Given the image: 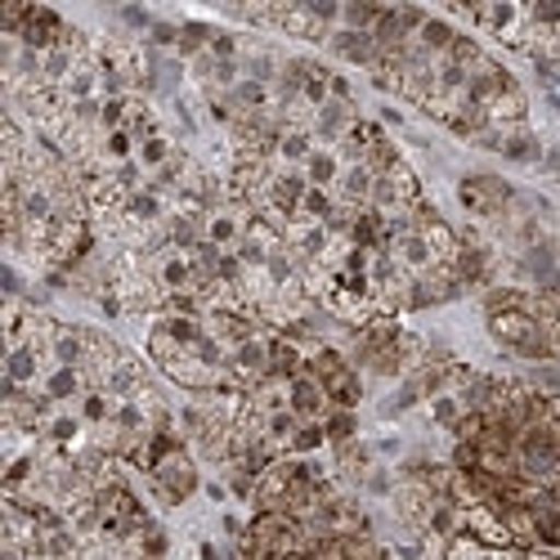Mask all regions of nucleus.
<instances>
[{
	"mask_svg": "<svg viewBox=\"0 0 560 560\" xmlns=\"http://www.w3.org/2000/svg\"><path fill=\"white\" fill-rule=\"evenodd\" d=\"M462 32H453V23H444V19H427L422 23V32H417V45L431 55V59H444L448 50H453V40H457Z\"/></svg>",
	"mask_w": 560,
	"mask_h": 560,
	"instance_id": "obj_15",
	"label": "nucleus"
},
{
	"mask_svg": "<svg viewBox=\"0 0 560 560\" xmlns=\"http://www.w3.org/2000/svg\"><path fill=\"white\" fill-rule=\"evenodd\" d=\"M305 372V346L283 337V332H269V377H301Z\"/></svg>",
	"mask_w": 560,
	"mask_h": 560,
	"instance_id": "obj_10",
	"label": "nucleus"
},
{
	"mask_svg": "<svg viewBox=\"0 0 560 560\" xmlns=\"http://www.w3.org/2000/svg\"><path fill=\"white\" fill-rule=\"evenodd\" d=\"M363 489H368L372 498H390V493L399 489V480H395V471H386V466H372L368 480H363Z\"/></svg>",
	"mask_w": 560,
	"mask_h": 560,
	"instance_id": "obj_23",
	"label": "nucleus"
},
{
	"mask_svg": "<svg viewBox=\"0 0 560 560\" xmlns=\"http://www.w3.org/2000/svg\"><path fill=\"white\" fill-rule=\"evenodd\" d=\"M323 431H328V444L332 448L337 444H350V440H359V417L350 408H332L328 417H323Z\"/></svg>",
	"mask_w": 560,
	"mask_h": 560,
	"instance_id": "obj_18",
	"label": "nucleus"
},
{
	"mask_svg": "<svg viewBox=\"0 0 560 560\" xmlns=\"http://www.w3.org/2000/svg\"><path fill=\"white\" fill-rule=\"evenodd\" d=\"M466 288L457 283V273L453 265H431L427 273H417V310H427V305H448L457 301Z\"/></svg>",
	"mask_w": 560,
	"mask_h": 560,
	"instance_id": "obj_7",
	"label": "nucleus"
},
{
	"mask_svg": "<svg viewBox=\"0 0 560 560\" xmlns=\"http://www.w3.org/2000/svg\"><path fill=\"white\" fill-rule=\"evenodd\" d=\"M462 412H466V408H462L457 395H435V399H431V422L444 427V431H453V427L462 422Z\"/></svg>",
	"mask_w": 560,
	"mask_h": 560,
	"instance_id": "obj_20",
	"label": "nucleus"
},
{
	"mask_svg": "<svg viewBox=\"0 0 560 560\" xmlns=\"http://www.w3.org/2000/svg\"><path fill=\"white\" fill-rule=\"evenodd\" d=\"M247 399L260 412H283V408H292V382L288 377H265L256 390H247Z\"/></svg>",
	"mask_w": 560,
	"mask_h": 560,
	"instance_id": "obj_14",
	"label": "nucleus"
},
{
	"mask_svg": "<svg viewBox=\"0 0 560 560\" xmlns=\"http://www.w3.org/2000/svg\"><path fill=\"white\" fill-rule=\"evenodd\" d=\"M198 560H224L215 542H198Z\"/></svg>",
	"mask_w": 560,
	"mask_h": 560,
	"instance_id": "obj_27",
	"label": "nucleus"
},
{
	"mask_svg": "<svg viewBox=\"0 0 560 560\" xmlns=\"http://www.w3.org/2000/svg\"><path fill=\"white\" fill-rule=\"evenodd\" d=\"M489 337H493L506 354H521V359H534V363H547V359H551V346H547L538 318H534L529 310L489 314Z\"/></svg>",
	"mask_w": 560,
	"mask_h": 560,
	"instance_id": "obj_2",
	"label": "nucleus"
},
{
	"mask_svg": "<svg viewBox=\"0 0 560 560\" xmlns=\"http://www.w3.org/2000/svg\"><path fill=\"white\" fill-rule=\"evenodd\" d=\"M149 45H162V50H179V27H171V23H153V32H149Z\"/></svg>",
	"mask_w": 560,
	"mask_h": 560,
	"instance_id": "obj_24",
	"label": "nucleus"
},
{
	"mask_svg": "<svg viewBox=\"0 0 560 560\" xmlns=\"http://www.w3.org/2000/svg\"><path fill=\"white\" fill-rule=\"evenodd\" d=\"M462 534H471V538H476L480 547H489V551L516 547V542H511V534H506V525H502V516H498L489 502H476V506L462 511Z\"/></svg>",
	"mask_w": 560,
	"mask_h": 560,
	"instance_id": "obj_6",
	"label": "nucleus"
},
{
	"mask_svg": "<svg viewBox=\"0 0 560 560\" xmlns=\"http://www.w3.org/2000/svg\"><path fill=\"white\" fill-rule=\"evenodd\" d=\"M292 412L301 417V422H323V417L332 412V399L328 390H323L310 372H301V377H292Z\"/></svg>",
	"mask_w": 560,
	"mask_h": 560,
	"instance_id": "obj_8",
	"label": "nucleus"
},
{
	"mask_svg": "<svg viewBox=\"0 0 560 560\" xmlns=\"http://www.w3.org/2000/svg\"><path fill=\"white\" fill-rule=\"evenodd\" d=\"M390 506H395V516H399L408 529L427 534L431 511L440 506V493H435L431 485H422V480H399V489L390 493Z\"/></svg>",
	"mask_w": 560,
	"mask_h": 560,
	"instance_id": "obj_5",
	"label": "nucleus"
},
{
	"mask_svg": "<svg viewBox=\"0 0 560 560\" xmlns=\"http://www.w3.org/2000/svg\"><path fill=\"white\" fill-rule=\"evenodd\" d=\"M457 202H462L466 215L480 220V224H502L511 202H516V189H511L502 175H485L480 171V175H462L457 179Z\"/></svg>",
	"mask_w": 560,
	"mask_h": 560,
	"instance_id": "obj_1",
	"label": "nucleus"
},
{
	"mask_svg": "<svg viewBox=\"0 0 560 560\" xmlns=\"http://www.w3.org/2000/svg\"><path fill=\"white\" fill-rule=\"evenodd\" d=\"M377 453H399V440H395V435H386V440L377 444Z\"/></svg>",
	"mask_w": 560,
	"mask_h": 560,
	"instance_id": "obj_29",
	"label": "nucleus"
},
{
	"mask_svg": "<svg viewBox=\"0 0 560 560\" xmlns=\"http://www.w3.org/2000/svg\"><path fill=\"white\" fill-rule=\"evenodd\" d=\"M175 153H179V149L171 144V135H153V139H144V144L135 149V162L144 166L149 175H158V171H162V166H166Z\"/></svg>",
	"mask_w": 560,
	"mask_h": 560,
	"instance_id": "obj_16",
	"label": "nucleus"
},
{
	"mask_svg": "<svg viewBox=\"0 0 560 560\" xmlns=\"http://www.w3.org/2000/svg\"><path fill=\"white\" fill-rule=\"evenodd\" d=\"M328 50L346 63H359V68H372L377 63V40H372V32H350V27H332L328 36Z\"/></svg>",
	"mask_w": 560,
	"mask_h": 560,
	"instance_id": "obj_9",
	"label": "nucleus"
},
{
	"mask_svg": "<svg viewBox=\"0 0 560 560\" xmlns=\"http://www.w3.org/2000/svg\"><path fill=\"white\" fill-rule=\"evenodd\" d=\"M211 55L215 59H238V40H233L229 32H215L211 36Z\"/></svg>",
	"mask_w": 560,
	"mask_h": 560,
	"instance_id": "obj_25",
	"label": "nucleus"
},
{
	"mask_svg": "<svg viewBox=\"0 0 560 560\" xmlns=\"http://www.w3.org/2000/svg\"><path fill=\"white\" fill-rule=\"evenodd\" d=\"M444 560H489V547H480L471 534H453L444 542Z\"/></svg>",
	"mask_w": 560,
	"mask_h": 560,
	"instance_id": "obj_22",
	"label": "nucleus"
},
{
	"mask_svg": "<svg viewBox=\"0 0 560 560\" xmlns=\"http://www.w3.org/2000/svg\"><path fill=\"white\" fill-rule=\"evenodd\" d=\"M332 466H337V476H341V480L363 485V480H368V471H372V448H368L363 440L337 444V448H332Z\"/></svg>",
	"mask_w": 560,
	"mask_h": 560,
	"instance_id": "obj_12",
	"label": "nucleus"
},
{
	"mask_svg": "<svg viewBox=\"0 0 560 560\" xmlns=\"http://www.w3.org/2000/svg\"><path fill=\"white\" fill-rule=\"evenodd\" d=\"M45 372H50V363H45L32 346H19L5 354V382L10 386H40Z\"/></svg>",
	"mask_w": 560,
	"mask_h": 560,
	"instance_id": "obj_11",
	"label": "nucleus"
},
{
	"mask_svg": "<svg viewBox=\"0 0 560 560\" xmlns=\"http://www.w3.org/2000/svg\"><path fill=\"white\" fill-rule=\"evenodd\" d=\"M149 489L162 506H179V502H189L198 489H202V476H198V457L194 448L184 444L175 453H166L153 471H149Z\"/></svg>",
	"mask_w": 560,
	"mask_h": 560,
	"instance_id": "obj_3",
	"label": "nucleus"
},
{
	"mask_svg": "<svg viewBox=\"0 0 560 560\" xmlns=\"http://www.w3.org/2000/svg\"><path fill=\"white\" fill-rule=\"evenodd\" d=\"M521 560H560L556 551H542V547H534V551H521Z\"/></svg>",
	"mask_w": 560,
	"mask_h": 560,
	"instance_id": "obj_28",
	"label": "nucleus"
},
{
	"mask_svg": "<svg viewBox=\"0 0 560 560\" xmlns=\"http://www.w3.org/2000/svg\"><path fill=\"white\" fill-rule=\"evenodd\" d=\"M323 444H328V431H323V422H301L296 440H292V457H310L318 453Z\"/></svg>",
	"mask_w": 560,
	"mask_h": 560,
	"instance_id": "obj_21",
	"label": "nucleus"
},
{
	"mask_svg": "<svg viewBox=\"0 0 560 560\" xmlns=\"http://www.w3.org/2000/svg\"><path fill=\"white\" fill-rule=\"evenodd\" d=\"M382 5H341V27H350V32H372L382 23Z\"/></svg>",
	"mask_w": 560,
	"mask_h": 560,
	"instance_id": "obj_19",
	"label": "nucleus"
},
{
	"mask_svg": "<svg viewBox=\"0 0 560 560\" xmlns=\"http://www.w3.org/2000/svg\"><path fill=\"white\" fill-rule=\"evenodd\" d=\"M224 368H229V382L238 386V390H256L269 377V332L252 337L238 350H229V363Z\"/></svg>",
	"mask_w": 560,
	"mask_h": 560,
	"instance_id": "obj_4",
	"label": "nucleus"
},
{
	"mask_svg": "<svg viewBox=\"0 0 560 560\" xmlns=\"http://www.w3.org/2000/svg\"><path fill=\"white\" fill-rule=\"evenodd\" d=\"M207 498H211V502H224V498H229V485L211 480V485H207Z\"/></svg>",
	"mask_w": 560,
	"mask_h": 560,
	"instance_id": "obj_26",
	"label": "nucleus"
},
{
	"mask_svg": "<svg viewBox=\"0 0 560 560\" xmlns=\"http://www.w3.org/2000/svg\"><path fill=\"white\" fill-rule=\"evenodd\" d=\"M427 399V386H422V377H417V372H408V377L395 386V395L386 399V417H399V412H408V408H417V404H422Z\"/></svg>",
	"mask_w": 560,
	"mask_h": 560,
	"instance_id": "obj_17",
	"label": "nucleus"
},
{
	"mask_svg": "<svg viewBox=\"0 0 560 560\" xmlns=\"http://www.w3.org/2000/svg\"><path fill=\"white\" fill-rule=\"evenodd\" d=\"M301 171H305V179H310V189H337V179H341L346 166H341L337 149H314Z\"/></svg>",
	"mask_w": 560,
	"mask_h": 560,
	"instance_id": "obj_13",
	"label": "nucleus"
}]
</instances>
